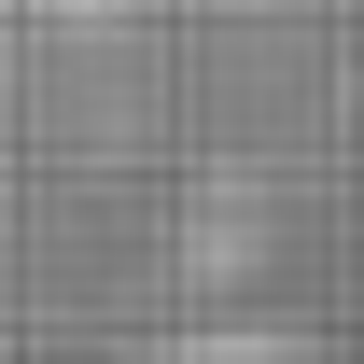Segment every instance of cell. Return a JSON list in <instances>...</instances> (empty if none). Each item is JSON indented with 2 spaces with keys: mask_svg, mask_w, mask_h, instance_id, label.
I'll use <instances>...</instances> for the list:
<instances>
[{
  "mask_svg": "<svg viewBox=\"0 0 364 364\" xmlns=\"http://www.w3.org/2000/svg\"><path fill=\"white\" fill-rule=\"evenodd\" d=\"M127 364H309V336H280V322H196V336H154Z\"/></svg>",
  "mask_w": 364,
  "mask_h": 364,
  "instance_id": "1",
  "label": "cell"
}]
</instances>
